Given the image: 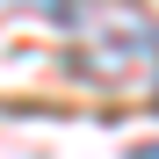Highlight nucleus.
Segmentation results:
<instances>
[{
	"label": "nucleus",
	"instance_id": "nucleus-3",
	"mask_svg": "<svg viewBox=\"0 0 159 159\" xmlns=\"http://www.w3.org/2000/svg\"><path fill=\"white\" fill-rule=\"evenodd\" d=\"M152 58H159V51H152Z\"/></svg>",
	"mask_w": 159,
	"mask_h": 159
},
{
	"label": "nucleus",
	"instance_id": "nucleus-2",
	"mask_svg": "<svg viewBox=\"0 0 159 159\" xmlns=\"http://www.w3.org/2000/svg\"><path fill=\"white\" fill-rule=\"evenodd\" d=\"M130 159H159V145H130Z\"/></svg>",
	"mask_w": 159,
	"mask_h": 159
},
{
	"label": "nucleus",
	"instance_id": "nucleus-1",
	"mask_svg": "<svg viewBox=\"0 0 159 159\" xmlns=\"http://www.w3.org/2000/svg\"><path fill=\"white\" fill-rule=\"evenodd\" d=\"M65 22H72V65H87L94 80H123L159 51V29L130 0H72Z\"/></svg>",
	"mask_w": 159,
	"mask_h": 159
}]
</instances>
